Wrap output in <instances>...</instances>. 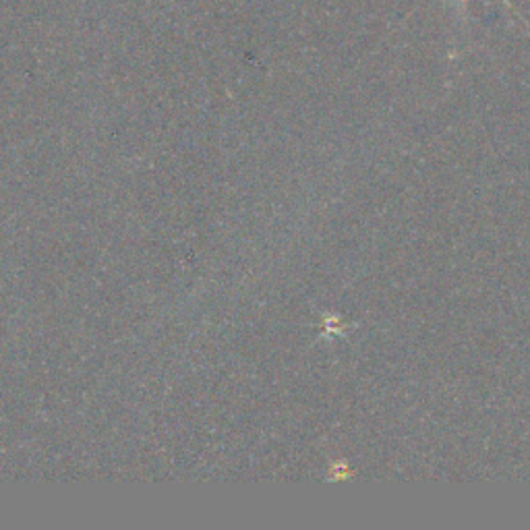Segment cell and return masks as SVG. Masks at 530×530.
Segmentation results:
<instances>
[{"instance_id": "1", "label": "cell", "mask_w": 530, "mask_h": 530, "mask_svg": "<svg viewBox=\"0 0 530 530\" xmlns=\"http://www.w3.org/2000/svg\"><path fill=\"white\" fill-rule=\"evenodd\" d=\"M504 3L510 7V3H508V0H504ZM462 5H466V0H462Z\"/></svg>"}]
</instances>
